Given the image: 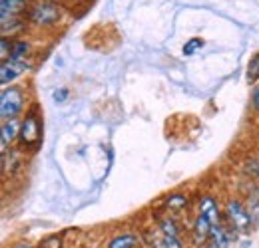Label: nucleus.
<instances>
[{
	"instance_id": "obj_22",
	"label": "nucleus",
	"mask_w": 259,
	"mask_h": 248,
	"mask_svg": "<svg viewBox=\"0 0 259 248\" xmlns=\"http://www.w3.org/2000/svg\"><path fill=\"white\" fill-rule=\"evenodd\" d=\"M68 90H66V88H60V90H56V92H54V95H52V97H54V101H58V103H62V101H66V97H68Z\"/></svg>"
},
{
	"instance_id": "obj_4",
	"label": "nucleus",
	"mask_w": 259,
	"mask_h": 248,
	"mask_svg": "<svg viewBox=\"0 0 259 248\" xmlns=\"http://www.w3.org/2000/svg\"><path fill=\"white\" fill-rule=\"evenodd\" d=\"M30 66L26 64V60H6L2 62V68H0V84L6 86L10 84L12 80L20 78Z\"/></svg>"
},
{
	"instance_id": "obj_18",
	"label": "nucleus",
	"mask_w": 259,
	"mask_h": 248,
	"mask_svg": "<svg viewBox=\"0 0 259 248\" xmlns=\"http://www.w3.org/2000/svg\"><path fill=\"white\" fill-rule=\"evenodd\" d=\"M40 248H62V238L58 234H50L40 240Z\"/></svg>"
},
{
	"instance_id": "obj_17",
	"label": "nucleus",
	"mask_w": 259,
	"mask_h": 248,
	"mask_svg": "<svg viewBox=\"0 0 259 248\" xmlns=\"http://www.w3.org/2000/svg\"><path fill=\"white\" fill-rule=\"evenodd\" d=\"M247 211H249V217H251L253 226H259V197L249 199V207H247Z\"/></svg>"
},
{
	"instance_id": "obj_16",
	"label": "nucleus",
	"mask_w": 259,
	"mask_h": 248,
	"mask_svg": "<svg viewBox=\"0 0 259 248\" xmlns=\"http://www.w3.org/2000/svg\"><path fill=\"white\" fill-rule=\"evenodd\" d=\"M259 80V56H255L249 66H247V82L249 84H255Z\"/></svg>"
},
{
	"instance_id": "obj_19",
	"label": "nucleus",
	"mask_w": 259,
	"mask_h": 248,
	"mask_svg": "<svg viewBox=\"0 0 259 248\" xmlns=\"http://www.w3.org/2000/svg\"><path fill=\"white\" fill-rule=\"evenodd\" d=\"M197 48H203V40H201V38H192V40L184 46V54H186V56H192V54H195Z\"/></svg>"
},
{
	"instance_id": "obj_9",
	"label": "nucleus",
	"mask_w": 259,
	"mask_h": 248,
	"mask_svg": "<svg viewBox=\"0 0 259 248\" xmlns=\"http://www.w3.org/2000/svg\"><path fill=\"white\" fill-rule=\"evenodd\" d=\"M106 248H140V238L134 232H124V234L114 236Z\"/></svg>"
},
{
	"instance_id": "obj_20",
	"label": "nucleus",
	"mask_w": 259,
	"mask_h": 248,
	"mask_svg": "<svg viewBox=\"0 0 259 248\" xmlns=\"http://www.w3.org/2000/svg\"><path fill=\"white\" fill-rule=\"evenodd\" d=\"M160 248H184L182 244V240L180 238H174V236H162V240H160Z\"/></svg>"
},
{
	"instance_id": "obj_24",
	"label": "nucleus",
	"mask_w": 259,
	"mask_h": 248,
	"mask_svg": "<svg viewBox=\"0 0 259 248\" xmlns=\"http://www.w3.org/2000/svg\"><path fill=\"white\" fill-rule=\"evenodd\" d=\"M14 248H32V246H30V244H16Z\"/></svg>"
},
{
	"instance_id": "obj_11",
	"label": "nucleus",
	"mask_w": 259,
	"mask_h": 248,
	"mask_svg": "<svg viewBox=\"0 0 259 248\" xmlns=\"http://www.w3.org/2000/svg\"><path fill=\"white\" fill-rule=\"evenodd\" d=\"M213 248H229V234L226 232L224 224H218L211 228V236H209Z\"/></svg>"
},
{
	"instance_id": "obj_12",
	"label": "nucleus",
	"mask_w": 259,
	"mask_h": 248,
	"mask_svg": "<svg viewBox=\"0 0 259 248\" xmlns=\"http://www.w3.org/2000/svg\"><path fill=\"white\" fill-rule=\"evenodd\" d=\"M160 232L163 236H174V238H180V226L176 224V220L169 217L160 218Z\"/></svg>"
},
{
	"instance_id": "obj_6",
	"label": "nucleus",
	"mask_w": 259,
	"mask_h": 248,
	"mask_svg": "<svg viewBox=\"0 0 259 248\" xmlns=\"http://www.w3.org/2000/svg\"><path fill=\"white\" fill-rule=\"evenodd\" d=\"M211 228H213V224L209 222V218L203 217V215L199 213L194 222V240L197 246H201V244H205V242L209 240V236H211Z\"/></svg>"
},
{
	"instance_id": "obj_7",
	"label": "nucleus",
	"mask_w": 259,
	"mask_h": 248,
	"mask_svg": "<svg viewBox=\"0 0 259 248\" xmlns=\"http://www.w3.org/2000/svg\"><path fill=\"white\" fill-rule=\"evenodd\" d=\"M199 213H201L203 217L209 218V222H211L213 226L222 224V217H220V209H218V205H215V201H213L211 197H203V199L199 201Z\"/></svg>"
},
{
	"instance_id": "obj_5",
	"label": "nucleus",
	"mask_w": 259,
	"mask_h": 248,
	"mask_svg": "<svg viewBox=\"0 0 259 248\" xmlns=\"http://www.w3.org/2000/svg\"><path fill=\"white\" fill-rule=\"evenodd\" d=\"M38 139H40V121L36 119V115H28L20 127V141L24 145H34Z\"/></svg>"
},
{
	"instance_id": "obj_2",
	"label": "nucleus",
	"mask_w": 259,
	"mask_h": 248,
	"mask_svg": "<svg viewBox=\"0 0 259 248\" xmlns=\"http://www.w3.org/2000/svg\"><path fill=\"white\" fill-rule=\"evenodd\" d=\"M24 107V93L20 88H6L0 95V115L2 119H14Z\"/></svg>"
},
{
	"instance_id": "obj_13",
	"label": "nucleus",
	"mask_w": 259,
	"mask_h": 248,
	"mask_svg": "<svg viewBox=\"0 0 259 248\" xmlns=\"http://www.w3.org/2000/svg\"><path fill=\"white\" fill-rule=\"evenodd\" d=\"M30 50V44L28 42H12V48H10V60H26V54Z\"/></svg>"
},
{
	"instance_id": "obj_10",
	"label": "nucleus",
	"mask_w": 259,
	"mask_h": 248,
	"mask_svg": "<svg viewBox=\"0 0 259 248\" xmlns=\"http://www.w3.org/2000/svg\"><path fill=\"white\" fill-rule=\"evenodd\" d=\"M24 10V0H0V14L2 18L16 16Z\"/></svg>"
},
{
	"instance_id": "obj_14",
	"label": "nucleus",
	"mask_w": 259,
	"mask_h": 248,
	"mask_svg": "<svg viewBox=\"0 0 259 248\" xmlns=\"http://www.w3.org/2000/svg\"><path fill=\"white\" fill-rule=\"evenodd\" d=\"M22 28V20L16 18V16H10V18H2V38H8V34H14Z\"/></svg>"
},
{
	"instance_id": "obj_1",
	"label": "nucleus",
	"mask_w": 259,
	"mask_h": 248,
	"mask_svg": "<svg viewBox=\"0 0 259 248\" xmlns=\"http://www.w3.org/2000/svg\"><path fill=\"white\" fill-rule=\"evenodd\" d=\"M226 217H227L229 226H231V228H235V230H237V232H241V234H247V232L251 230V226H253L251 217H249V211H247V209H245L237 199L227 201Z\"/></svg>"
},
{
	"instance_id": "obj_23",
	"label": "nucleus",
	"mask_w": 259,
	"mask_h": 248,
	"mask_svg": "<svg viewBox=\"0 0 259 248\" xmlns=\"http://www.w3.org/2000/svg\"><path fill=\"white\" fill-rule=\"evenodd\" d=\"M251 101H253V107L255 111H259V86L253 88V93H251Z\"/></svg>"
},
{
	"instance_id": "obj_8",
	"label": "nucleus",
	"mask_w": 259,
	"mask_h": 248,
	"mask_svg": "<svg viewBox=\"0 0 259 248\" xmlns=\"http://www.w3.org/2000/svg\"><path fill=\"white\" fill-rule=\"evenodd\" d=\"M20 127H22V125L18 123L16 119H6V121H2V153L6 151V147H8L16 137H20Z\"/></svg>"
},
{
	"instance_id": "obj_15",
	"label": "nucleus",
	"mask_w": 259,
	"mask_h": 248,
	"mask_svg": "<svg viewBox=\"0 0 259 248\" xmlns=\"http://www.w3.org/2000/svg\"><path fill=\"white\" fill-rule=\"evenodd\" d=\"M188 207V197L178 193V195H171L165 199V209L169 211H180V209H186Z\"/></svg>"
},
{
	"instance_id": "obj_3",
	"label": "nucleus",
	"mask_w": 259,
	"mask_h": 248,
	"mask_svg": "<svg viewBox=\"0 0 259 248\" xmlns=\"http://www.w3.org/2000/svg\"><path fill=\"white\" fill-rule=\"evenodd\" d=\"M60 6L54 2H42L30 12V20L36 26H52L54 22L60 20Z\"/></svg>"
},
{
	"instance_id": "obj_21",
	"label": "nucleus",
	"mask_w": 259,
	"mask_h": 248,
	"mask_svg": "<svg viewBox=\"0 0 259 248\" xmlns=\"http://www.w3.org/2000/svg\"><path fill=\"white\" fill-rule=\"evenodd\" d=\"M245 171H247V173H251L253 177H257L259 179V161L257 159H251L249 163H245Z\"/></svg>"
}]
</instances>
